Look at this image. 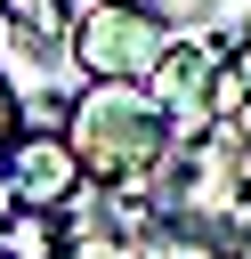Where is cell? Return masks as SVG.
<instances>
[{
	"instance_id": "obj_1",
	"label": "cell",
	"mask_w": 251,
	"mask_h": 259,
	"mask_svg": "<svg viewBox=\"0 0 251 259\" xmlns=\"http://www.w3.org/2000/svg\"><path fill=\"white\" fill-rule=\"evenodd\" d=\"M65 146H73L81 178H97V186L113 194V186H138V178H154V170L170 162V121L154 113L146 89H130V81H89V89L73 97V113H65Z\"/></svg>"
},
{
	"instance_id": "obj_2",
	"label": "cell",
	"mask_w": 251,
	"mask_h": 259,
	"mask_svg": "<svg viewBox=\"0 0 251 259\" xmlns=\"http://www.w3.org/2000/svg\"><path fill=\"white\" fill-rule=\"evenodd\" d=\"M162 49H170V24H162L146 0H97V8H81V24H73V65H81L89 81H130V89H146V73H154Z\"/></svg>"
},
{
	"instance_id": "obj_3",
	"label": "cell",
	"mask_w": 251,
	"mask_h": 259,
	"mask_svg": "<svg viewBox=\"0 0 251 259\" xmlns=\"http://www.w3.org/2000/svg\"><path fill=\"white\" fill-rule=\"evenodd\" d=\"M146 97H154V113L170 121V138L211 130V121H219V57L194 49V40H170V49L154 57V73H146Z\"/></svg>"
},
{
	"instance_id": "obj_4",
	"label": "cell",
	"mask_w": 251,
	"mask_h": 259,
	"mask_svg": "<svg viewBox=\"0 0 251 259\" xmlns=\"http://www.w3.org/2000/svg\"><path fill=\"white\" fill-rule=\"evenodd\" d=\"M0 178H8L16 210H65V202L81 194V162H73V146L49 138V130H32V138L16 130L8 154H0Z\"/></svg>"
},
{
	"instance_id": "obj_5",
	"label": "cell",
	"mask_w": 251,
	"mask_h": 259,
	"mask_svg": "<svg viewBox=\"0 0 251 259\" xmlns=\"http://www.w3.org/2000/svg\"><path fill=\"white\" fill-rule=\"evenodd\" d=\"M16 113H24V105H16V81L0 73V154H8V138H16Z\"/></svg>"
},
{
	"instance_id": "obj_6",
	"label": "cell",
	"mask_w": 251,
	"mask_h": 259,
	"mask_svg": "<svg viewBox=\"0 0 251 259\" xmlns=\"http://www.w3.org/2000/svg\"><path fill=\"white\" fill-rule=\"evenodd\" d=\"M8 219H16V194H8V178H0V227H8Z\"/></svg>"
}]
</instances>
